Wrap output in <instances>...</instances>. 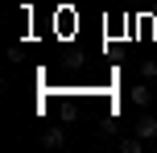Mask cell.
I'll return each mask as SVG.
<instances>
[{"label": "cell", "mask_w": 157, "mask_h": 153, "mask_svg": "<svg viewBox=\"0 0 157 153\" xmlns=\"http://www.w3.org/2000/svg\"><path fill=\"white\" fill-rule=\"evenodd\" d=\"M41 145H46V149H62L66 145V132L62 128H46V132H41Z\"/></svg>", "instance_id": "cell-1"}, {"label": "cell", "mask_w": 157, "mask_h": 153, "mask_svg": "<svg viewBox=\"0 0 157 153\" xmlns=\"http://www.w3.org/2000/svg\"><path fill=\"white\" fill-rule=\"evenodd\" d=\"M136 137H145V141H153V137H157V120H153L149 112H145L141 120H136Z\"/></svg>", "instance_id": "cell-2"}, {"label": "cell", "mask_w": 157, "mask_h": 153, "mask_svg": "<svg viewBox=\"0 0 157 153\" xmlns=\"http://www.w3.org/2000/svg\"><path fill=\"white\" fill-rule=\"evenodd\" d=\"M145 149V137H136V132H132V137H120V153H141Z\"/></svg>", "instance_id": "cell-3"}, {"label": "cell", "mask_w": 157, "mask_h": 153, "mask_svg": "<svg viewBox=\"0 0 157 153\" xmlns=\"http://www.w3.org/2000/svg\"><path fill=\"white\" fill-rule=\"evenodd\" d=\"M132 104H136V108H149V104H153V91L145 87V83H141V87H132Z\"/></svg>", "instance_id": "cell-4"}, {"label": "cell", "mask_w": 157, "mask_h": 153, "mask_svg": "<svg viewBox=\"0 0 157 153\" xmlns=\"http://www.w3.org/2000/svg\"><path fill=\"white\" fill-rule=\"evenodd\" d=\"M141 79H157V58H145L141 62Z\"/></svg>", "instance_id": "cell-5"}]
</instances>
